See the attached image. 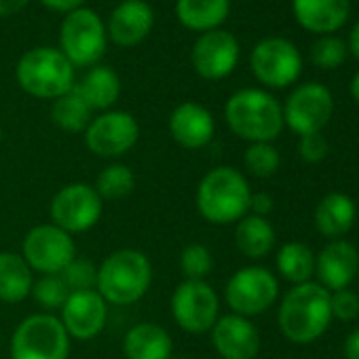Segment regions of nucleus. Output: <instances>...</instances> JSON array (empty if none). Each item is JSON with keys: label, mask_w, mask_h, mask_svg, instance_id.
<instances>
[{"label": "nucleus", "mask_w": 359, "mask_h": 359, "mask_svg": "<svg viewBox=\"0 0 359 359\" xmlns=\"http://www.w3.org/2000/svg\"><path fill=\"white\" fill-rule=\"evenodd\" d=\"M34 271L22 254L0 252V302L18 304L32 294Z\"/></svg>", "instance_id": "obj_25"}, {"label": "nucleus", "mask_w": 359, "mask_h": 359, "mask_svg": "<svg viewBox=\"0 0 359 359\" xmlns=\"http://www.w3.org/2000/svg\"><path fill=\"white\" fill-rule=\"evenodd\" d=\"M252 189L245 175L229 165L208 171L197 187L195 205L199 216L216 226L239 222L250 212Z\"/></svg>", "instance_id": "obj_1"}, {"label": "nucleus", "mask_w": 359, "mask_h": 359, "mask_svg": "<svg viewBox=\"0 0 359 359\" xmlns=\"http://www.w3.org/2000/svg\"><path fill=\"white\" fill-rule=\"evenodd\" d=\"M22 256L34 273L60 275L76 258V245L72 235L49 222L32 226L26 233Z\"/></svg>", "instance_id": "obj_11"}, {"label": "nucleus", "mask_w": 359, "mask_h": 359, "mask_svg": "<svg viewBox=\"0 0 359 359\" xmlns=\"http://www.w3.org/2000/svg\"><path fill=\"white\" fill-rule=\"evenodd\" d=\"M327 140L321 133H309V135H300V144H298V152L302 156V161L306 163H319L325 158L327 154Z\"/></svg>", "instance_id": "obj_37"}, {"label": "nucleus", "mask_w": 359, "mask_h": 359, "mask_svg": "<svg viewBox=\"0 0 359 359\" xmlns=\"http://www.w3.org/2000/svg\"><path fill=\"white\" fill-rule=\"evenodd\" d=\"M250 68L264 87L285 89L302 74V55L292 41L269 36L252 49Z\"/></svg>", "instance_id": "obj_8"}, {"label": "nucleus", "mask_w": 359, "mask_h": 359, "mask_svg": "<svg viewBox=\"0 0 359 359\" xmlns=\"http://www.w3.org/2000/svg\"><path fill=\"white\" fill-rule=\"evenodd\" d=\"M279 296L277 277L264 266H243L226 283L224 300L235 315L254 317L273 306Z\"/></svg>", "instance_id": "obj_12"}, {"label": "nucleus", "mask_w": 359, "mask_h": 359, "mask_svg": "<svg viewBox=\"0 0 359 359\" xmlns=\"http://www.w3.org/2000/svg\"><path fill=\"white\" fill-rule=\"evenodd\" d=\"M60 275L70 292H89L97 287V266L89 260L74 258Z\"/></svg>", "instance_id": "obj_35"}, {"label": "nucleus", "mask_w": 359, "mask_h": 359, "mask_svg": "<svg viewBox=\"0 0 359 359\" xmlns=\"http://www.w3.org/2000/svg\"><path fill=\"white\" fill-rule=\"evenodd\" d=\"M359 271V254L353 243L334 239L315 258V273L319 285L330 290H344Z\"/></svg>", "instance_id": "obj_20"}, {"label": "nucleus", "mask_w": 359, "mask_h": 359, "mask_svg": "<svg viewBox=\"0 0 359 359\" xmlns=\"http://www.w3.org/2000/svg\"><path fill=\"white\" fill-rule=\"evenodd\" d=\"M277 271L294 285L309 283L315 275V254L309 245L290 241L277 252Z\"/></svg>", "instance_id": "obj_29"}, {"label": "nucleus", "mask_w": 359, "mask_h": 359, "mask_svg": "<svg viewBox=\"0 0 359 359\" xmlns=\"http://www.w3.org/2000/svg\"><path fill=\"white\" fill-rule=\"evenodd\" d=\"M241 47L235 34L218 28L212 32H203L191 51V62L195 72L205 81H222L239 64Z\"/></svg>", "instance_id": "obj_15"}, {"label": "nucleus", "mask_w": 359, "mask_h": 359, "mask_svg": "<svg viewBox=\"0 0 359 359\" xmlns=\"http://www.w3.org/2000/svg\"><path fill=\"white\" fill-rule=\"evenodd\" d=\"M279 327L283 336L296 344L315 342L330 325V292L319 283L294 285L281 300L279 306Z\"/></svg>", "instance_id": "obj_2"}, {"label": "nucleus", "mask_w": 359, "mask_h": 359, "mask_svg": "<svg viewBox=\"0 0 359 359\" xmlns=\"http://www.w3.org/2000/svg\"><path fill=\"white\" fill-rule=\"evenodd\" d=\"M224 118L231 131L250 144L273 142L283 129L281 104L262 89L235 91L224 106Z\"/></svg>", "instance_id": "obj_4"}, {"label": "nucleus", "mask_w": 359, "mask_h": 359, "mask_svg": "<svg viewBox=\"0 0 359 359\" xmlns=\"http://www.w3.org/2000/svg\"><path fill=\"white\" fill-rule=\"evenodd\" d=\"M273 197L266 195V193H252V199H250V212L252 216H260V218H266L271 212H273Z\"/></svg>", "instance_id": "obj_38"}, {"label": "nucleus", "mask_w": 359, "mask_h": 359, "mask_svg": "<svg viewBox=\"0 0 359 359\" xmlns=\"http://www.w3.org/2000/svg\"><path fill=\"white\" fill-rule=\"evenodd\" d=\"M30 0H0V18H11L22 13Z\"/></svg>", "instance_id": "obj_40"}, {"label": "nucleus", "mask_w": 359, "mask_h": 359, "mask_svg": "<svg viewBox=\"0 0 359 359\" xmlns=\"http://www.w3.org/2000/svg\"><path fill=\"white\" fill-rule=\"evenodd\" d=\"M169 133L177 146L187 150H199L214 140L216 123L205 106L197 102H184L175 106L169 114Z\"/></svg>", "instance_id": "obj_19"}, {"label": "nucleus", "mask_w": 359, "mask_h": 359, "mask_svg": "<svg viewBox=\"0 0 359 359\" xmlns=\"http://www.w3.org/2000/svg\"><path fill=\"white\" fill-rule=\"evenodd\" d=\"M231 13V0H177V22L193 32L218 30Z\"/></svg>", "instance_id": "obj_24"}, {"label": "nucleus", "mask_w": 359, "mask_h": 359, "mask_svg": "<svg viewBox=\"0 0 359 359\" xmlns=\"http://www.w3.org/2000/svg\"><path fill=\"white\" fill-rule=\"evenodd\" d=\"M283 125H287L298 135L321 133L334 112V100L325 85L304 83L296 87L285 100Z\"/></svg>", "instance_id": "obj_14"}, {"label": "nucleus", "mask_w": 359, "mask_h": 359, "mask_svg": "<svg viewBox=\"0 0 359 359\" xmlns=\"http://www.w3.org/2000/svg\"><path fill=\"white\" fill-rule=\"evenodd\" d=\"M348 55L346 43L334 34L321 36L313 47H311V62L323 70H334L344 64Z\"/></svg>", "instance_id": "obj_34"}, {"label": "nucleus", "mask_w": 359, "mask_h": 359, "mask_svg": "<svg viewBox=\"0 0 359 359\" xmlns=\"http://www.w3.org/2000/svg\"><path fill=\"white\" fill-rule=\"evenodd\" d=\"M15 79L28 95L53 102L74 87V66L60 49L34 47L20 57Z\"/></svg>", "instance_id": "obj_5"}, {"label": "nucleus", "mask_w": 359, "mask_h": 359, "mask_svg": "<svg viewBox=\"0 0 359 359\" xmlns=\"http://www.w3.org/2000/svg\"><path fill=\"white\" fill-rule=\"evenodd\" d=\"M346 49L359 60V22L353 26V30H351V34H348V45H346Z\"/></svg>", "instance_id": "obj_42"}, {"label": "nucleus", "mask_w": 359, "mask_h": 359, "mask_svg": "<svg viewBox=\"0 0 359 359\" xmlns=\"http://www.w3.org/2000/svg\"><path fill=\"white\" fill-rule=\"evenodd\" d=\"M30 296H34V300L45 309V313H55L62 311V306L66 304L70 290L62 275H41L39 279H34Z\"/></svg>", "instance_id": "obj_31"}, {"label": "nucleus", "mask_w": 359, "mask_h": 359, "mask_svg": "<svg viewBox=\"0 0 359 359\" xmlns=\"http://www.w3.org/2000/svg\"><path fill=\"white\" fill-rule=\"evenodd\" d=\"M60 321L70 338L93 340L102 334L108 319V304L95 292H70L66 304L60 311Z\"/></svg>", "instance_id": "obj_16"}, {"label": "nucleus", "mask_w": 359, "mask_h": 359, "mask_svg": "<svg viewBox=\"0 0 359 359\" xmlns=\"http://www.w3.org/2000/svg\"><path fill=\"white\" fill-rule=\"evenodd\" d=\"M0 144H3V127H0Z\"/></svg>", "instance_id": "obj_44"}, {"label": "nucleus", "mask_w": 359, "mask_h": 359, "mask_svg": "<svg viewBox=\"0 0 359 359\" xmlns=\"http://www.w3.org/2000/svg\"><path fill=\"white\" fill-rule=\"evenodd\" d=\"M152 285V264L140 250H116L97 266L95 292L106 304L129 306L146 296Z\"/></svg>", "instance_id": "obj_3"}, {"label": "nucleus", "mask_w": 359, "mask_h": 359, "mask_svg": "<svg viewBox=\"0 0 359 359\" xmlns=\"http://www.w3.org/2000/svg\"><path fill=\"white\" fill-rule=\"evenodd\" d=\"M175 323L189 334H205L220 317V298L208 281L184 279L169 302Z\"/></svg>", "instance_id": "obj_9"}, {"label": "nucleus", "mask_w": 359, "mask_h": 359, "mask_svg": "<svg viewBox=\"0 0 359 359\" xmlns=\"http://www.w3.org/2000/svg\"><path fill=\"white\" fill-rule=\"evenodd\" d=\"M93 189L97 191L102 201H116L131 195V191L135 189V175L131 167L123 163H112L100 171Z\"/></svg>", "instance_id": "obj_30"}, {"label": "nucleus", "mask_w": 359, "mask_h": 359, "mask_svg": "<svg viewBox=\"0 0 359 359\" xmlns=\"http://www.w3.org/2000/svg\"><path fill=\"white\" fill-rule=\"evenodd\" d=\"M91 110H110L121 97V79L108 66H93L79 85H74Z\"/></svg>", "instance_id": "obj_26"}, {"label": "nucleus", "mask_w": 359, "mask_h": 359, "mask_svg": "<svg viewBox=\"0 0 359 359\" xmlns=\"http://www.w3.org/2000/svg\"><path fill=\"white\" fill-rule=\"evenodd\" d=\"M173 340L158 323H137L127 330L123 338V353L127 359H171Z\"/></svg>", "instance_id": "obj_22"}, {"label": "nucleus", "mask_w": 359, "mask_h": 359, "mask_svg": "<svg viewBox=\"0 0 359 359\" xmlns=\"http://www.w3.org/2000/svg\"><path fill=\"white\" fill-rule=\"evenodd\" d=\"M104 214V201L97 191L85 182L66 184L55 193L49 205L51 224L68 235L91 231Z\"/></svg>", "instance_id": "obj_10"}, {"label": "nucleus", "mask_w": 359, "mask_h": 359, "mask_svg": "<svg viewBox=\"0 0 359 359\" xmlns=\"http://www.w3.org/2000/svg\"><path fill=\"white\" fill-rule=\"evenodd\" d=\"M243 163H245V169L254 177L264 180L277 173L281 165V156H279V150L271 142H258V144H250V148L245 150Z\"/></svg>", "instance_id": "obj_32"}, {"label": "nucleus", "mask_w": 359, "mask_h": 359, "mask_svg": "<svg viewBox=\"0 0 359 359\" xmlns=\"http://www.w3.org/2000/svg\"><path fill=\"white\" fill-rule=\"evenodd\" d=\"M330 309L332 315L340 321H353L359 315V294L351 290H336L330 294Z\"/></svg>", "instance_id": "obj_36"}, {"label": "nucleus", "mask_w": 359, "mask_h": 359, "mask_svg": "<svg viewBox=\"0 0 359 359\" xmlns=\"http://www.w3.org/2000/svg\"><path fill=\"white\" fill-rule=\"evenodd\" d=\"M214 269V256L210 248L203 243H189L182 254H180V271H182L184 279L191 281H205V277Z\"/></svg>", "instance_id": "obj_33"}, {"label": "nucleus", "mask_w": 359, "mask_h": 359, "mask_svg": "<svg viewBox=\"0 0 359 359\" xmlns=\"http://www.w3.org/2000/svg\"><path fill=\"white\" fill-rule=\"evenodd\" d=\"M140 140V125L125 110H106L85 129V146L100 158H118Z\"/></svg>", "instance_id": "obj_13"}, {"label": "nucleus", "mask_w": 359, "mask_h": 359, "mask_svg": "<svg viewBox=\"0 0 359 359\" xmlns=\"http://www.w3.org/2000/svg\"><path fill=\"white\" fill-rule=\"evenodd\" d=\"M296 22L313 34L338 32L351 15V0H292Z\"/></svg>", "instance_id": "obj_21"}, {"label": "nucleus", "mask_w": 359, "mask_h": 359, "mask_svg": "<svg viewBox=\"0 0 359 359\" xmlns=\"http://www.w3.org/2000/svg\"><path fill=\"white\" fill-rule=\"evenodd\" d=\"M108 47L102 18L87 7L68 13L60 28V51L74 68L97 66Z\"/></svg>", "instance_id": "obj_7"}, {"label": "nucleus", "mask_w": 359, "mask_h": 359, "mask_svg": "<svg viewBox=\"0 0 359 359\" xmlns=\"http://www.w3.org/2000/svg\"><path fill=\"white\" fill-rule=\"evenodd\" d=\"M344 357L346 359H359V327L353 330L346 338H344Z\"/></svg>", "instance_id": "obj_41"}, {"label": "nucleus", "mask_w": 359, "mask_h": 359, "mask_svg": "<svg viewBox=\"0 0 359 359\" xmlns=\"http://www.w3.org/2000/svg\"><path fill=\"white\" fill-rule=\"evenodd\" d=\"M41 3L49 9V11H55V13H72L76 9H81L85 5V0H41Z\"/></svg>", "instance_id": "obj_39"}, {"label": "nucleus", "mask_w": 359, "mask_h": 359, "mask_svg": "<svg viewBox=\"0 0 359 359\" xmlns=\"http://www.w3.org/2000/svg\"><path fill=\"white\" fill-rule=\"evenodd\" d=\"M11 359H68L70 336L53 313H34L13 332Z\"/></svg>", "instance_id": "obj_6"}, {"label": "nucleus", "mask_w": 359, "mask_h": 359, "mask_svg": "<svg viewBox=\"0 0 359 359\" xmlns=\"http://www.w3.org/2000/svg\"><path fill=\"white\" fill-rule=\"evenodd\" d=\"M51 121L66 133H81L93 121V110L87 106V102L83 100L79 89L72 87L68 93L53 100Z\"/></svg>", "instance_id": "obj_28"}, {"label": "nucleus", "mask_w": 359, "mask_h": 359, "mask_svg": "<svg viewBox=\"0 0 359 359\" xmlns=\"http://www.w3.org/2000/svg\"><path fill=\"white\" fill-rule=\"evenodd\" d=\"M154 26V11L146 0H121L110 13L106 34L123 49L140 45Z\"/></svg>", "instance_id": "obj_18"}, {"label": "nucleus", "mask_w": 359, "mask_h": 359, "mask_svg": "<svg viewBox=\"0 0 359 359\" xmlns=\"http://www.w3.org/2000/svg\"><path fill=\"white\" fill-rule=\"evenodd\" d=\"M235 245L243 256L260 260L275 248V229L266 218L243 216L235 226Z\"/></svg>", "instance_id": "obj_27"}, {"label": "nucleus", "mask_w": 359, "mask_h": 359, "mask_svg": "<svg viewBox=\"0 0 359 359\" xmlns=\"http://www.w3.org/2000/svg\"><path fill=\"white\" fill-rule=\"evenodd\" d=\"M212 332V344L222 359H256L260 353V334L256 325L241 315L218 317Z\"/></svg>", "instance_id": "obj_17"}, {"label": "nucleus", "mask_w": 359, "mask_h": 359, "mask_svg": "<svg viewBox=\"0 0 359 359\" xmlns=\"http://www.w3.org/2000/svg\"><path fill=\"white\" fill-rule=\"evenodd\" d=\"M351 95H353V100L359 104V72L353 76V81H351Z\"/></svg>", "instance_id": "obj_43"}, {"label": "nucleus", "mask_w": 359, "mask_h": 359, "mask_svg": "<svg viewBox=\"0 0 359 359\" xmlns=\"http://www.w3.org/2000/svg\"><path fill=\"white\" fill-rule=\"evenodd\" d=\"M355 218H357L355 201L342 193L325 195L315 208V226L323 237L332 241L346 235L353 229Z\"/></svg>", "instance_id": "obj_23"}, {"label": "nucleus", "mask_w": 359, "mask_h": 359, "mask_svg": "<svg viewBox=\"0 0 359 359\" xmlns=\"http://www.w3.org/2000/svg\"><path fill=\"white\" fill-rule=\"evenodd\" d=\"M171 359H173V357H171Z\"/></svg>", "instance_id": "obj_45"}]
</instances>
